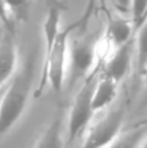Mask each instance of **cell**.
<instances>
[{
    "label": "cell",
    "instance_id": "13",
    "mask_svg": "<svg viewBox=\"0 0 147 148\" xmlns=\"http://www.w3.org/2000/svg\"><path fill=\"white\" fill-rule=\"evenodd\" d=\"M61 19H62V10L57 4H53L49 7L45 16L43 23V36L45 42V50L53 44L61 28Z\"/></svg>",
    "mask_w": 147,
    "mask_h": 148
},
{
    "label": "cell",
    "instance_id": "12",
    "mask_svg": "<svg viewBox=\"0 0 147 148\" xmlns=\"http://www.w3.org/2000/svg\"><path fill=\"white\" fill-rule=\"evenodd\" d=\"M134 67L137 75L141 77L147 64V18L135 30L134 38Z\"/></svg>",
    "mask_w": 147,
    "mask_h": 148
},
{
    "label": "cell",
    "instance_id": "17",
    "mask_svg": "<svg viewBox=\"0 0 147 148\" xmlns=\"http://www.w3.org/2000/svg\"><path fill=\"white\" fill-rule=\"evenodd\" d=\"M141 79H142L143 86H145V102L147 103V64H146L145 70H143L142 75H141Z\"/></svg>",
    "mask_w": 147,
    "mask_h": 148
},
{
    "label": "cell",
    "instance_id": "9",
    "mask_svg": "<svg viewBox=\"0 0 147 148\" xmlns=\"http://www.w3.org/2000/svg\"><path fill=\"white\" fill-rule=\"evenodd\" d=\"M119 82L111 77L101 73L97 76L92 93V108L93 112H102L115 102L119 93Z\"/></svg>",
    "mask_w": 147,
    "mask_h": 148
},
{
    "label": "cell",
    "instance_id": "16",
    "mask_svg": "<svg viewBox=\"0 0 147 148\" xmlns=\"http://www.w3.org/2000/svg\"><path fill=\"white\" fill-rule=\"evenodd\" d=\"M112 3V5L115 7L116 12L119 14L128 17L129 13V7H131V0H110Z\"/></svg>",
    "mask_w": 147,
    "mask_h": 148
},
{
    "label": "cell",
    "instance_id": "1",
    "mask_svg": "<svg viewBox=\"0 0 147 148\" xmlns=\"http://www.w3.org/2000/svg\"><path fill=\"white\" fill-rule=\"evenodd\" d=\"M34 67L31 61L18 68L5 86L0 102V136L7 134L22 117L27 107L32 86Z\"/></svg>",
    "mask_w": 147,
    "mask_h": 148
},
{
    "label": "cell",
    "instance_id": "14",
    "mask_svg": "<svg viewBox=\"0 0 147 148\" xmlns=\"http://www.w3.org/2000/svg\"><path fill=\"white\" fill-rule=\"evenodd\" d=\"M128 17L134 26V30H137L147 18V0H131Z\"/></svg>",
    "mask_w": 147,
    "mask_h": 148
},
{
    "label": "cell",
    "instance_id": "18",
    "mask_svg": "<svg viewBox=\"0 0 147 148\" xmlns=\"http://www.w3.org/2000/svg\"><path fill=\"white\" fill-rule=\"evenodd\" d=\"M138 148H147V135L143 138V140L141 142V144H139V147Z\"/></svg>",
    "mask_w": 147,
    "mask_h": 148
},
{
    "label": "cell",
    "instance_id": "3",
    "mask_svg": "<svg viewBox=\"0 0 147 148\" xmlns=\"http://www.w3.org/2000/svg\"><path fill=\"white\" fill-rule=\"evenodd\" d=\"M97 76L89 75L83 80L79 90L74 97L67 113L66 134L67 143H74L76 138L83 135L88 125L92 122L95 113L92 108V93Z\"/></svg>",
    "mask_w": 147,
    "mask_h": 148
},
{
    "label": "cell",
    "instance_id": "5",
    "mask_svg": "<svg viewBox=\"0 0 147 148\" xmlns=\"http://www.w3.org/2000/svg\"><path fill=\"white\" fill-rule=\"evenodd\" d=\"M125 112V106L120 103L110 108L98 121L90 122L78 148H106L123 130Z\"/></svg>",
    "mask_w": 147,
    "mask_h": 148
},
{
    "label": "cell",
    "instance_id": "8",
    "mask_svg": "<svg viewBox=\"0 0 147 148\" xmlns=\"http://www.w3.org/2000/svg\"><path fill=\"white\" fill-rule=\"evenodd\" d=\"M134 26L129 17L119 14V16L109 18L103 39L110 45V48L116 49L121 45L132 41L134 38Z\"/></svg>",
    "mask_w": 147,
    "mask_h": 148
},
{
    "label": "cell",
    "instance_id": "2",
    "mask_svg": "<svg viewBox=\"0 0 147 148\" xmlns=\"http://www.w3.org/2000/svg\"><path fill=\"white\" fill-rule=\"evenodd\" d=\"M98 61V40L92 38H72L67 42V73L66 85L74 86L79 80H84Z\"/></svg>",
    "mask_w": 147,
    "mask_h": 148
},
{
    "label": "cell",
    "instance_id": "7",
    "mask_svg": "<svg viewBox=\"0 0 147 148\" xmlns=\"http://www.w3.org/2000/svg\"><path fill=\"white\" fill-rule=\"evenodd\" d=\"M18 70V49L10 31L0 36V88L5 86Z\"/></svg>",
    "mask_w": 147,
    "mask_h": 148
},
{
    "label": "cell",
    "instance_id": "6",
    "mask_svg": "<svg viewBox=\"0 0 147 148\" xmlns=\"http://www.w3.org/2000/svg\"><path fill=\"white\" fill-rule=\"evenodd\" d=\"M132 64H134V42L129 41L112 49L104 59L102 73L120 84L128 76Z\"/></svg>",
    "mask_w": 147,
    "mask_h": 148
},
{
    "label": "cell",
    "instance_id": "4",
    "mask_svg": "<svg viewBox=\"0 0 147 148\" xmlns=\"http://www.w3.org/2000/svg\"><path fill=\"white\" fill-rule=\"evenodd\" d=\"M74 30L70 26L61 30L53 44L45 50V59L43 67V84L48 82L54 93H61L66 85L67 73V42Z\"/></svg>",
    "mask_w": 147,
    "mask_h": 148
},
{
    "label": "cell",
    "instance_id": "19",
    "mask_svg": "<svg viewBox=\"0 0 147 148\" xmlns=\"http://www.w3.org/2000/svg\"><path fill=\"white\" fill-rule=\"evenodd\" d=\"M7 86V85H5ZM5 86H1L0 88V102H1V99H3V95H4V92H5Z\"/></svg>",
    "mask_w": 147,
    "mask_h": 148
},
{
    "label": "cell",
    "instance_id": "11",
    "mask_svg": "<svg viewBox=\"0 0 147 148\" xmlns=\"http://www.w3.org/2000/svg\"><path fill=\"white\" fill-rule=\"evenodd\" d=\"M147 135V122L133 126L129 130H121L106 148H138Z\"/></svg>",
    "mask_w": 147,
    "mask_h": 148
},
{
    "label": "cell",
    "instance_id": "10",
    "mask_svg": "<svg viewBox=\"0 0 147 148\" xmlns=\"http://www.w3.org/2000/svg\"><path fill=\"white\" fill-rule=\"evenodd\" d=\"M34 148H65L63 117L59 112L45 126L43 133L35 142Z\"/></svg>",
    "mask_w": 147,
    "mask_h": 148
},
{
    "label": "cell",
    "instance_id": "15",
    "mask_svg": "<svg viewBox=\"0 0 147 148\" xmlns=\"http://www.w3.org/2000/svg\"><path fill=\"white\" fill-rule=\"evenodd\" d=\"M31 0H3L7 10L9 12V14H14L18 13L21 10L26 9L29 7Z\"/></svg>",
    "mask_w": 147,
    "mask_h": 148
}]
</instances>
